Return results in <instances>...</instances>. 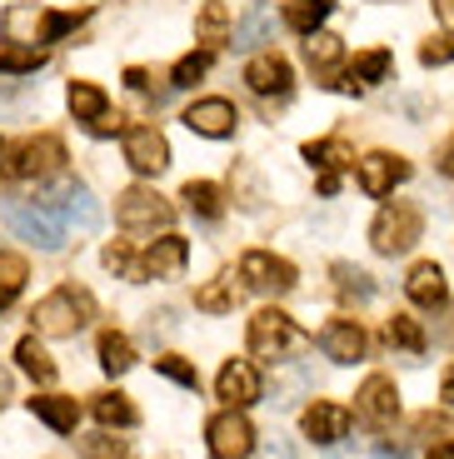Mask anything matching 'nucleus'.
<instances>
[{"instance_id": "f257e3e1", "label": "nucleus", "mask_w": 454, "mask_h": 459, "mask_svg": "<svg viewBox=\"0 0 454 459\" xmlns=\"http://www.w3.org/2000/svg\"><path fill=\"white\" fill-rule=\"evenodd\" d=\"M5 180H21V185H46L56 175H65V140L60 135H31L21 145L5 150Z\"/></svg>"}, {"instance_id": "f03ea898", "label": "nucleus", "mask_w": 454, "mask_h": 459, "mask_svg": "<svg viewBox=\"0 0 454 459\" xmlns=\"http://www.w3.org/2000/svg\"><path fill=\"white\" fill-rule=\"evenodd\" d=\"M31 320L40 334H75L95 320V299H91V290H80V285H56L31 310Z\"/></svg>"}, {"instance_id": "7ed1b4c3", "label": "nucleus", "mask_w": 454, "mask_h": 459, "mask_svg": "<svg viewBox=\"0 0 454 459\" xmlns=\"http://www.w3.org/2000/svg\"><path fill=\"white\" fill-rule=\"evenodd\" d=\"M305 350H310V334L284 310H260L250 320V355L265 359V365H280V359L305 355Z\"/></svg>"}, {"instance_id": "20e7f679", "label": "nucleus", "mask_w": 454, "mask_h": 459, "mask_svg": "<svg viewBox=\"0 0 454 459\" xmlns=\"http://www.w3.org/2000/svg\"><path fill=\"white\" fill-rule=\"evenodd\" d=\"M5 225H11L21 240L40 245V250H60V245H65V215L50 210L46 200H31V205L11 200V205H5Z\"/></svg>"}, {"instance_id": "39448f33", "label": "nucleus", "mask_w": 454, "mask_h": 459, "mask_svg": "<svg viewBox=\"0 0 454 459\" xmlns=\"http://www.w3.org/2000/svg\"><path fill=\"white\" fill-rule=\"evenodd\" d=\"M175 220V205L150 185H130L115 195V225L120 230H165Z\"/></svg>"}, {"instance_id": "423d86ee", "label": "nucleus", "mask_w": 454, "mask_h": 459, "mask_svg": "<svg viewBox=\"0 0 454 459\" xmlns=\"http://www.w3.org/2000/svg\"><path fill=\"white\" fill-rule=\"evenodd\" d=\"M424 230V215L415 205H405V200H395V205H385L375 215V225H370V245H375L380 255H405L409 245L420 240Z\"/></svg>"}, {"instance_id": "0eeeda50", "label": "nucleus", "mask_w": 454, "mask_h": 459, "mask_svg": "<svg viewBox=\"0 0 454 459\" xmlns=\"http://www.w3.org/2000/svg\"><path fill=\"white\" fill-rule=\"evenodd\" d=\"M354 420H360L370 435H385L389 425L399 420V390L389 375H370L354 394Z\"/></svg>"}, {"instance_id": "6e6552de", "label": "nucleus", "mask_w": 454, "mask_h": 459, "mask_svg": "<svg viewBox=\"0 0 454 459\" xmlns=\"http://www.w3.org/2000/svg\"><path fill=\"white\" fill-rule=\"evenodd\" d=\"M240 280H245V290H255V295H284V290H295L300 275L284 255L250 250V255H240Z\"/></svg>"}, {"instance_id": "1a4fd4ad", "label": "nucleus", "mask_w": 454, "mask_h": 459, "mask_svg": "<svg viewBox=\"0 0 454 459\" xmlns=\"http://www.w3.org/2000/svg\"><path fill=\"white\" fill-rule=\"evenodd\" d=\"M205 439H210V455L215 459H250V449H255V429L240 410H220L205 425Z\"/></svg>"}, {"instance_id": "9d476101", "label": "nucleus", "mask_w": 454, "mask_h": 459, "mask_svg": "<svg viewBox=\"0 0 454 459\" xmlns=\"http://www.w3.org/2000/svg\"><path fill=\"white\" fill-rule=\"evenodd\" d=\"M40 200H46L50 210H60L65 225H75V230H100V220H105L100 200H95L85 185H75V180H60V190H46Z\"/></svg>"}, {"instance_id": "9b49d317", "label": "nucleus", "mask_w": 454, "mask_h": 459, "mask_svg": "<svg viewBox=\"0 0 454 459\" xmlns=\"http://www.w3.org/2000/svg\"><path fill=\"white\" fill-rule=\"evenodd\" d=\"M126 165L135 175H150V180H155V175L170 165V140L160 135L155 126H130L126 130Z\"/></svg>"}, {"instance_id": "f8f14e48", "label": "nucleus", "mask_w": 454, "mask_h": 459, "mask_svg": "<svg viewBox=\"0 0 454 459\" xmlns=\"http://www.w3.org/2000/svg\"><path fill=\"white\" fill-rule=\"evenodd\" d=\"M65 100H70V115H75L85 130H95V135H110L120 120H110V95L100 91V85H91V81H70V91H65Z\"/></svg>"}, {"instance_id": "ddd939ff", "label": "nucleus", "mask_w": 454, "mask_h": 459, "mask_svg": "<svg viewBox=\"0 0 454 459\" xmlns=\"http://www.w3.org/2000/svg\"><path fill=\"white\" fill-rule=\"evenodd\" d=\"M409 180V160L405 155H389V150H370L360 160V190L364 195H389L395 185H405Z\"/></svg>"}, {"instance_id": "4468645a", "label": "nucleus", "mask_w": 454, "mask_h": 459, "mask_svg": "<svg viewBox=\"0 0 454 459\" xmlns=\"http://www.w3.org/2000/svg\"><path fill=\"white\" fill-rule=\"evenodd\" d=\"M185 126L205 140H225V135H235L240 110L230 100H220V95H210V100H195L190 110H185Z\"/></svg>"}, {"instance_id": "2eb2a0df", "label": "nucleus", "mask_w": 454, "mask_h": 459, "mask_svg": "<svg viewBox=\"0 0 454 459\" xmlns=\"http://www.w3.org/2000/svg\"><path fill=\"white\" fill-rule=\"evenodd\" d=\"M245 85H250L255 95H290V85H295V70H290V60L275 56V50H265V56H255L250 65H245Z\"/></svg>"}, {"instance_id": "dca6fc26", "label": "nucleus", "mask_w": 454, "mask_h": 459, "mask_svg": "<svg viewBox=\"0 0 454 459\" xmlns=\"http://www.w3.org/2000/svg\"><path fill=\"white\" fill-rule=\"evenodd\" d=\"M215 394L230 404V410L255 404L260 400V369H255L250 359H230V365L220 369V379H215Z\"/></svg>"}, {"instance_id": "f3484780", "label": "nucleus", "mask_w": 454, "mask_h": 459, "mask_svg": "<svg viewBox=\"0 0 454 459\" xmlns=\"http://www.w3.org/2000/svg\"><path fill=\"white\" fill-rule=\"evenodd\" d=\"M405 295L420 305V310H444L450 305V285H444V270L434 260H420V264H409V275H405Z\"/></svg>"}, {"instance_id": "a211bd4d", "label": "nucleus", "mask_w": 454, "mask_h": 459, "mask_svg": "<svg viewBox=\"0 0 454 459\" xmlns=\"http://www.w3.org/2000/svg\"><path fill=\"white\" fill-rule=\"evenodd\" d=\"M300 429H305L315 445H340L345 429H350V410L335 400H315L305 414H300Z\"/></svg>"}, {"instance_id": "6ab92c4d", "label": "nucleus", "mask_w": 454, "mask_h": 459, "mask_svg": "<svg viewBox=\"0 0 454 459\" xmlns=\"http://www.w3.org/2000/svg\"><path fill=\"white\" fill-rule=\"evenodd\" d=\"M319 350H325L335 365H354V359H364L370 340H364L360 320H329L325 330H319Z\"/></svg>"}, {"instance_id": "aec40b11", "label": "nucleus", "mask_w": 454, "mask_h": 459, "mask_svg": "<svg viewBox=\"0 0 454 459\" xmlns=\"http://www.w3.org/2000/svg\"><path fill=\"white\" fill-rule=\"evenodd\" d=\"M185 260H190V245H185L180 235H160L145 250V280H180Z\"/></svg>"}, {"instance_id": "412c9836", "label": "nucleus", "mask_w": 454, "mask_h": 459, "mask_svg": "<svg viewBox=\"0 0 454 459\" xmlns=\"http://www.w3.org/2000/svg\"><path fill=\"white\" fill-rule=\"evenodd\" d=\"M310 165H315L319 175H340V170H350V165H360L354 160V150H350V140H340V135H329V140H310L305 150H300Z\"/></svg>"}, {"instance_id": "4be33fe9", "label": "nucleus", "mask_w": 454, "mask_h": 459, "mask_svg": "<svg viewBox=\"0 0 454 459\" xmlns=\"http://www.w3.org/2000/svg\"><path fill=\"white\" fill-rule=\"evenodd\" d=\"M31 414L35 420H46L56 435H70L75 429V420H80V410H75V400H65V394H31Z\"/></svg>"}, {"instance_id": "5701e85b", "label": "nucleus", "mask_w": 454, "mask_h": 459, "mask_svg": "<svg viewBox=\"0 0 454 459\" xmlns=\"http://www.w3.org/2000/svg\"><path fill=\"white\" fill-rule=\"evenodd\" d=\"M91 414L100 420V429H135V425H140V410H135V404H130L120 390H105V394H95Z\"/></svg>"}, {"instance_id": "b1692460", "label": "nucleus", "mask_w": 454, "mask_h": 459, "mask_svg": "<svg viewBox=\"0 0 454 459\" xmlns=\"http://www.w3.org/2000/svg\"><path fill=\"white\" fill-rule=\"evenodd\" d=\"M270 30H275V11L265 0H255L250 11H245V21L230 30V40H235V50H255L260 40H270Z\"/></svg>"}, {"instance_id": "393cba45", "label": "nucleus", "mask_w": 454, "mask_h": 459, "mask_svg": "<svg viewBox=\"0 0 454 459\" xmlns=\"http://www.w3.org/2000/svg\"><path fill=\"white\" fill-rule=\"evenodd\" d=\"M329 11H335V0H290L284 5V25L295 35H315V30H325Z\"/></svg>"}, {"instance_id": "a878e982", "label": "nucleus", "mask_w": 454, "mask_h": 459, "mask_svg": "<svg viewBox=\"0 0 454 459\" xmlns=\"http://www.w3.org/2000/svg\"><path fill=\"white\" fill-rule=\"evenodd\" d=\"M180 200H185V210L200 215V220H220V215H225V190L210 185V180H190L180 190Z\"/></svg>"}, {"instance_id": "bb28decb", "label": "nucleus", "mask_w": 454, "mask_h": 459, "mask_svg": "<svg viewBox=\"0 0 454 459\" xmlns=\"http://www.w3.org/2000/svg\"><path fill=\"white\" fill-rule=\"evenodd\" d=\"M195 305H200L205 315H225V310H235V305H240V285H235V275H220V280H210V285H200V290H195Z\"/></svg>"}, {"instance_id": "cd10ccee", "label": "nucleus", "mask_w": 454, "mask_h": 459, "mask_svg": "<svg viewBox=\"0 0 454 459\" xmlns=\"http://www.w3.org/2000/svg\"><path fill=\"white\" fill-rule=\"evenodd\" d=\"M95 355H100V369H105V375H126V369L135 365V344H130L126 334L105 330L100 344H95Z\"/></svg>"}, {"instance_id": "c85d7f7f", "label": "nucleus", "mask_w": 454, "mask_h": 459, "mask_svg": "<svg viewBox=\"0 0 454 459\" xmlns=\"http://www.w3.org/2000/svg\"><path fill=\"white\" fill-rule=\"evenodd\" d=\"M15 359H21V369L35 379V385H50V379H56V359L46 355V344L35 340V334H25V340L15 344Z\"/></svg>"}, {"instance_id": "c756f323", "label": "nucleus", "mask_w": 454, "mask_h": 459, "mask_svg": "<svg viewBox=\"0 0 454 459\" xmlns=\"http://www.w3.org/2000/svg\"><path fill=\"white\" fill-rule=\"evenodd\" d=\"M340 56H345L340 35H329V30H315V35H305V60L319 70V75H329V70L340 65Z\"/></svg>"}, {"instance_id": "7c9ffc66", "label": "nucleus", "mask_w": 454, "mask_h": 459, "mask_svg": "<svg viewBox=\"0 0 454 459\" xmlns=\"http://www.w3.org/2000/svg\"><path fill=\"white\" fill-rule=\"evenodd\" d=\"M25 275H31V264L25 255H0V315L15 305V295L25 290Z\"/></svg>"}, {"instance_id": "2f4dec72", "label": "nucleus", "mask_w": 454, "mask_h": 459, "mask_svg": "<svg viewBox=\"0 0 454 459\" xmlns=\"http://www.w3.org/2000/svg\"><path fill=\"white\" fill-rule=\"evenodd\" d=\"M85 21H91V11H40V46H50V40H65V35H75Z\"/></svg>"}, {"instance_id": "473e14b6", "label": "nucleus", "mask_w": 454, "mask_h": 459, "mask_svg": "<svg viewBox=\"0 0 454 459\" xmlns=\"http://www.w3.org/2000/svg\"><path fill=\"white\" fill-rule=\"evenodd\" d=\"M329 275H335V290L350 295V299H370V295H375V280L364 275L360 264H350V260H335V264H329Z\"/></svg>"}, {"instance_id": "72a5a7b5", "label": "nucleus", "mask_w": 454, "mask_h": 459, "mask_svg": "<svg viewBox=\"0 0 454 459\" xmlns=\"http://www.w3.org/2000/svg\"><path fill=\"white\" fill-rule=\"evenodd\" d=\"M389 70H395V56H389V50H364V56H354L350 81H360V85H380V81H389Z\"/></svg>"}, {"instance_id": "f704fd0d", "label": "nucleus", "mask_w": 454, "mask_h": 459, "mask_svg": "<svg viewBox=\"0 0 454 459\" xmlns=\"http://www.w3.org/2000/svg\"><path fill=\"white\" fill-rule=\"evenodd\" d=\"M389 344H399V350H409V355H424L430 350V334L420 330V320H409V315H395V320L385 325Z\"/></svg>"}, {"instance_id": "c9c22d12", "label": "nucleus", "mask_w": 454, "mask_h": 459, "mask_svg": "<svg viewBox=\"0 0 454 459\" xmlns=\"http://www.w3.org/2000/svg\"><path fill=\"white\" fill-rule=\"evenodd\" d=\"M46 65V50L35 46H0V75H35Z\"/></svg>"}, {"instance_id": "e433bc0d", "label": "nucleus", "mask_w": 454, "mask_h": 459, "mask_svg": "<svg viewBox=\"0 0 454 459\" xmlns=\"http://www.w3.org/2000/svg\"><path fill=\"white\" fill-rule=\"evenodd\" d=\"M195 30H200V40H210V46H225L230 40V11L220 0H210V5L195 15Z\"/></svg>"}, {"instance_id": "4c0bfd02", "label": "nucleus", "mask_w": 454, "mask_h": 459, "mask_svg": "<svg viewBox=\"0 0 454 459\" xmlns=\"http://www.w3.org/2000/svg\"><path fill=\"white\" fill-rule=\"evenodd\" d=\"M105 270L120 280H145V260H135V250H130L126 240H110L105 245Z\"/></svg>"}, {"instance_id": "58836bf2", "label": "nucleus", "mask_w": 454, "mask_h": 459, "mask_svg": "<svg viewBox=\"0 0 454 459\" xmlns=\"http://www.w3.org/2000/svg\"><path fill=\"white\" fill-rule=\"evenodd\" d=\"M215 65V56H210V50H190V56H180L175 60V70H170V85L175 91H185V85H195L205 75V70Z\"/></svg>"}, {"instance_id": "ea45409f", "label": "nucleus", "mask_w": 454, "mask_h": 459, "mask_svg": "<svg viewBox=\"0 0 454 459\" xmlns=\"http://www.w3.org/2000/svg\"><path fill=\"white\" fill-rule=\"evenodd\" d=\"M155 369L165 379H175V385H185V390H200V369L190 365V359H180V355H160L155 359Z\"/></svg>"}, {"instance_id": "a19ab883", "label": "nucleus", "mask_w": 454, "mask_h": 459, "mask_svg": "<svg viewBox=\"0 0 454 459\" xmlns=\"http://www.w3.org/2000/svg\"><path fill=\"white\" fill-rule=\"evenodd\" d=\"M80 455H85V459H130V455H126V445H120V439H110V435L85 439V445H80Z\"/></svg>"}, {"instance_id": "79ce46f5", "label": "nucleus", "mask_w": 454, "mask_h": 459, "mask_svg": "<svg viewBox=\"0 0 454 459\" xmlns=\"http://www.w3.org/2000/svg\"><path fill=\"white\" fill-rule=\"evenodd\" d=\"M454 60V35H440V40H424L420 46V65H450Z\"/></svg>"}, {"instance_id": "37998d69", "label": "nucleus", "mask_w": 454, "mask_h": 459, "mask_svg": "<svg viewBox=\"0 0 454 459\" xmlns=\"http://www.w3.org/2000/svg\"><path fill=\"white\" fill-rule=\"evenodd\" d=\"M305 390V375H284L275 379V404H295V394Z\"/></svg>"}, {"instance_id": "c03bdc74", "label": "nucleus", "mask_w": 454, "mask_h": 459, "mask_svg": "<svg viewBox=\"0 0 454 459\" xmlns=\"http://www.w3.org/2000/svg\"><path fill=\"white\" fill-rule=\"evenodd\" d=\"M415 429H420V439H430V435H450V425H444V420H434V414H420V420H415Z\"/></svg>"}, {"instance_id": "a18cd8bd", "label": "nucleus", "mask_w": 454, "mask_h": 459, "mask_svg": "<svg viewBox=\"0 0 454 459\" xmlns=\"http://www.w3.org/2000/svg\"><path fill=\"white\" fill-rule=\"evenodd\" d=\"M126 85H130V91H135V95H150V70L130 65V70H126Z\"/></svg>"}, {"instance_id": "49530a36", "label": "nucleus", "mask_w": 454, "mask_h": 459, "mask_svg": "<svg viewBox=\"0 0 454 459\" xmlns=\"http://www.w3.org/2000/svg\"><path fill=\"white\" fill-rule=\"evenodd\" d=\"M265 449H270V459H295V445H290V439H284V435H275V439H270V445H265Z\"/></svg>"}, {"instance_id": "de8ad7c7", "label": "nucleus", "mask_w": 454, "mask_h": 459, "mask_svg": "<svg viewBox=\"0 0 454 459\" xmlns=\"http://www.w3.org/2000/svg\"><path fill=\"white\" fill-rule=\"evenodd\" d=\"M434 15H440V25L454 35V0H434Z\"/></svg>"}, {"instance_id": "09e8293b", "label": "nucleus", "mask_w": 454, "mask_h": 459, "mask_svg": "<svg viewBox=\"0 0 454 459\" xmlns=\"http://www.w3.org/2000/svg\"><path fill=\"white\" fill-rule=\"evenodd\" d=\"M440 170H444V175H450V180H454V135L444 140V150H440Z\"/></svg>"}, {"instance_id": "8fccbe9b", "label": "nucleus", "mask_w": 454, "mask_h": 459, "mask_svg": "<svg viewBox=\"0 0 454 459\" xmlns=\"http://www.w3.org/2000/svg\"><path fill=\"white\" fill-rule=\"evenodd\" d=\"M440 400H444V404H454V365L444 369V379H440Z\"/></svg>"}, {"instance_id": "3c124183", "label": "nucleus", "mask_w": 454, "mask_h": 459, "mask_svg": "<svg viewBox=\"0 0 454 459\" xmlns=\"http://www.w3.org/2000/svg\"><path fill=\"white\" fill-rule=\"evenodd\" d=\"M370 459H409V455H405V449H389V445H375V449H370Z\"/></svg>"}, {"instance_id": "603ef678", "label": "nucleus", "mask_w": 454, "mask_h": 459, "mask_svg": "<svg viewBox=\"0 0 454 459\" xmlns=\"http://www.w3.org/2000/svg\"><path fill=\"white\" fill-rule=\"evenodd\" d=\"M340 190V175H319V195H335Z\"/></svg>"}, {"instance_id": "864d4df0", "label": "nucleus", "mask_w": 454, "mask_h": 459, "mask_svg": "<svg viewBox=\"0 0 454 459\" xmlns=\"http://www.w3.org/2000/svg\"><path fill=\"white\" fill-rule=\"evenodd\" d=\"M5 400H11V369L0 365V404H5Z\"/></svg>"}, {"instance_id": "5fc2aeb1", "label": "nucleus", "mask_w": 454, "mask_h": 459, "mask_svg": "<svg viewBox=\"0 0 454 459\" xmlns=\"http://www.w3.org/2000/svg\"><path fill=\"white\" fill-rule=\"evenodd\" d=\"M430 459H454V439H444V445H434Z\"/></svg>"}, {"instance_id": "6e6d98bb", "label": "nucleus", "mask_w": 454, "mask_h": 459, "mask_svg": "<svg viewBox=\"0 0 454 459\" xmlns=\"http://www.w3.org/2000/svg\"><path fill=\"white\" fill-rule=\"evenodd\" d=\"M0 155H5V140H0Z\"/></svg>"}]
</instances>
